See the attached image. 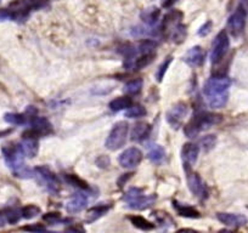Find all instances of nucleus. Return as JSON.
Segmentation results:
<instances>
[{"mask_svg":"<svg viewBox=\"0 0 248 233\" xmlns=\"http://www.w3.org/2000/svg\"><path fill=\"white\" fill-rule=\"evenodd\" d=\"M31 125H32V129L31 131L38 136V135H47L50 132H52V125L46 118H43V116H32L31 119Z\"/></svg>","mask_w":248,"mask_h":233,"instance_id":"nucleus-17","label":"nucleus"},{"mask_svg":"<svg viewBox=\"0 0 248 233\" xmlns=\"http://www.w3.org/2000/svg\"><path fill=\"white\" fill-rule=\"evenodd\" d=\"M123 201L128 204L130 209L134 210H145L150 208L152 204L156 202V196H144V191L138 187H132L125 192L123 197Z\"/></svg>","mask_w":248,"mask_h":233,"instance_id":"nucleus-4","label":"nucleus"},{"mask_svg":"<svg viewBox=\"0 0 248 233\" xmlns=\"http://www.w3.org/2000/svg\"><path fill=\"white\" fill-rule=\"evenodd\" d=\"M133 104V100L129 96H121L117 97V99L112 100L109 102V109L113 112H119V111H125L127 108H129Z\"/></svg>","mask_w":248,"mask_h":233,"instance_id":"nucleus-20","label":"nucleus"},{"mask_svg":"<svg viewBox=\"0 0 248 233\" xmlns=\"http://www.w3.org/2000/svg\"><path fill=\"white\" fill-rule=\"evenodd\" d=\"M189 187L190 191L201 201L208 198V189L199 174H189Z\"/></svg>","mask_w":248,"mask_h":233,"instance_id":"nucleus-10","label":"nucleus"},{"mask_svg":"<svg viewBox=\"0 0 248 233\" xmlns=\"http://www.w3.org/2000/svg\"><path fill=\"white\" fill-rule=\"evenodd\" d=\"M142 85H144V82H142V79H140V78L129 80V82L125 84V87H124V91L129 95H138L141 91Z\"/></svg>","mask_w":248,"mask_h":233,"instance_id":"nucleus-24","label":"nucleus"},{"mask_svg":"<svg viewBox=\"0 0 248 233\" xmlns=\"http://www.w3.org/2000/svg\"><path fill=\"white\" fill-rule=\"evenodd\" d=\"M158 16H159V10L156 8L145 10L144 13L141 14L142 21H145V22L150 26L155 25V23L157 22V20H158Z\"/></svg>","mask_w":248,"mask_h":233,"instance_id":"nucleus-26","label":"nucleus"},{"mask_svg":"<svg viewBox=\"0 0 248 233\" xmlns=\"http://www.w3.org/2000/svg\"><path fill=\"white\" fill-rule=\"evenodd\" d=\"M223 122V116L217 113H211V112H200L195 114L191 118L186 127L184 128V132L187 137H196L203 130L213 127V125L219 124Z\"/></svg>","mask_w":248,"mask_h":233,"instance_id":"nucleus-2","label":"nucleus"},{"mask_svg":"<svg viewBox=\"0 0 248 233\" xmlns=\"http://www.w3.org/2000/svg\"><path fill=\"white\" fill-rule=\"evenodd\" d=\"M34 171L39 174V176L44 180L49 192H51L54 194L59 193L60 189H61V185H60V181L56 177V175L49 168H46V166H38V168H35Z\"/></svg>","mask_w":248,"mask_h":233,"instance_id":"nucleus-9","label":"nucleus"},{"mask_svg":"<svg viewBox=\"0 0 248 233\" xmlns=\"http://www.w3.org/2000/svg\"><path fill=\"white\" fill-rule=\"evenodd\" d=\"M231 80L226 75H213L203 87V95L212 108H223L229 99Z\"/></svg>","mask_w":248,"mask_h":233,"instance_id":"nucleus-1","label":"nucleus"},{"mask_svg":"<svg viewBox=\"0 0 248 233\" xmlns=\"http://www.w3.org/2000/svg\"><path fill=\"white\" fill-rule=\"evenodd\" d=\"M22 230L33 231V232H43V231H45L46 228L39 225H34V226H25V227H22Z\"/></svg>","mask_w":248,"mask_h":233,"instance_id":"nucleus-37","label":"nucleus"},{"mask_svg":"<svg viewBox=\"0 0 248 233\" xmlns=\"http://www.w3.org/2000/svg\"><path fill=\"white\" fill-rule=\"evenodd\" d=\"M173 205L175 208V210L178 211L179 215L184 216V218H199L201 216L199 210H196L195 208L189 205H183V204L178 203V202L174 201Z\"/></svg>","mask_w":248,"mask_h":233,"instance_id":"nucleus-21","label":"nucleus"},{"mask_svg":"<svg viewBox=\"0 0 248 233\" xmlns=\"http://www.w3.org/2000/svg\"><path fill=\"white\" fill-rule=\"evenodd\" d=\"M88 204V197L82 192H77L73 194L72 198L66 204V211L70 214H77L84 210Z\"/></svg>","mask_w":248,"mask_h":233,"instance_id":"nucleus-16","label":"nucleus"},{"mask_svg":"<svg viewBox=\"0 0 248 233\" xmlns=\"http://www.w3.org/2000/svg\"><path fill=\"white\" fill-rule=\"evenodd\" d=\"M125 116L134 119V118H141V116H146V109L145 107L140 106V104H132L129 108L125 109Z\"/></svg>","mask_w":248,"mask_h":233,"instance_id":"nucleus-25","label":"nucleus"},{"mask_svg":"<svg viewBox=\"0 0 248 233\" xmlns=\"http://www.w3.org/2000/svg\"><path fill=\"white\" fill-rule=\"evenodd\" d=\"M21 214H22L23 218L31 220V218H34L39 215L40 208L39 206L34 205V204H30V205H26L21 209Z\"/></svg>","mask_w":248,"mask_h":233,"instance_id":"nucleus-28","label":"nucleus"},{"mask_svg":"<svg viewBox=\"0 0 248 233\" xmlns=\"http://www.w3.org/2000/svg\"><path fill=\"white\" fill-rule=\"evenodd\" d=\"M5 223H6L5 216H4V214H0V227L5 225Z\"/></svg>","mask_w":248,"mask_h":233,"instance_id":"nucleus-38","label":"nucleus"},{"mask_svg":"<svg viewBox=\"0 0 248 233\" xmlns=\"http://www.w3.org/2000/svg\"><path fill=\"white\" fill-rule=\"evenodd\" d=\"M142 160V152L137 147H130L125 149L123 153L119 156L118 161L121 166L124 169H134L141 163Z\"/></svg>","mask_w":248,"mask_h":233,"instance_id":"nucleus-8","label":"nucleus"},{"mask_svg":"<svg viewBox=\"0 0 248 233\" xmlns=\"http://www.w3.org/2000/svg\"><path fill=\"white\" fill-rule=\"evenodd\" d=\"M128 131H129V125L127 122L116 123L107 136L106 144H105L106 148L109 151H117L122 148L127 141Z\"/></svg>","mask_w":248,"mask_h":233,"instance_id":"nucleus-5","label":"nucleus"},{"mask_svg":"<svg viewBox=\"0 0 248 233\" xmlns=\"http://www.w3.org/2000/svg\"><path fill=\"white\" fill-rule=\"evenodd\" d=\"M4 216H5L6 218V222L14 225V223H16L21 218H22V214H21V210L11 209V210L6 211V213L4 214Z\"/></svg>","mask_w":248,"mask_h":233,"instance_id":"nucleus-30","label":"nucleus"},{"mask_svg":"<svg viewBox=\"0 0 248 233\" xmlns=\"http://www.w3.org/2000/svg\"><path fill=\"white\" fill-rule=\"evenodd\" d=\"M49 0H15L9 5V10L13 14V20H22L28 16L31 11L39 10L47 5Z\"/></svg>","mask_w":248,"mask_h":233,"instance_id":"nucleus-3","label":"nucleus"},{"mask_svg":"<svg viewBox=\"0 0 248 233\" xmlns=\"http://www.w3.org/2000/svg\"><path fill=\"white\" fill-rule=\"evenodd\" d=\"M6 20H13V14L9 9H0V22Z\"/></svg>","mask_w":248,"mask_h":233,"instance_id":"nucleus-35","label":"nucleus"},{"mask_svg":"<svg viewBox=\"0 0 248 233\" xmlns=\"http://www.w3.org/2000/svg\"><path fill=\"white\" fill-rule=\"evenodd\" d=\"M66 179H67L68 182H70V184H72L73 186H78V187H80V189H88V185L85 184L84 181H82L79 177L76 176V175H67V176H66Z\"/></svg>","mask_w":248,"mask_h":233,"instance_id":"nucleus-32","label":"nucleus"},{"mask_svg":"<svg viewBox=\"0 0 248 233\" xmlns=\"http://www.w3.org/2000/svg\"><path fill=\"white\" fill-rule=\"evenodd\" d=\"M230 46V40H229L228 33L225 30H221L216 38H214L213 45H212L211 51V62L212 65H217L224 58V56L228 52Z\"/></svg>","mask_w":248,"mask_h":233,"instance_id":"nucleus-6","label":"nucleus"},{"mask_svg":"<svg viewBox=\"0 0 248 233\" xmlns=\"http://www.w3.org/2000/svg\"><path fill=\"white\" fill-rule=\"evenodd\" d=\"M171 61H173V57L169 56V57H167V60L164 61V62L162 63L161 66H159L158 71H157V73H156V78H157V80H158V82H162V80H163L164 75H166L167 70H168V67L170 66Z\"/></svg>","mask_w":248,"mask_h":233,"instance_id":"nucleus-31","label":"nucleus"},{"mask_svg":"<svg viewBox=\"0 0 248 233\" xmlns=\"http://www.w3.org/2000/svg\"><path fill=\"white\" fill-rule=\"evenodd\" d=\"M109 210V205H96L94 208L89 209L85 214V222L88 223H92L94 221L99 220L100 218H102L104 215H106L107 211Z\"/></svg>","mask_w":248,"mask_h":233,"instance_id":"nucleus-19","label":"nucleus"},{"mask_svg":"<svg viewBox=\"0 0 248 233\" xmlns=\"http://www.w3.org/2000/svg\"><path fill=\"white\" fill-rule=\"evenodd\" d=\"M246 26V10L242 5L238 6L228 20V29L232 37H240Z\"/></svg>","mask_w":248,"mask_h":233,"instance_id":"nucleus-7","label":"nucleus"},{"mask_svg":"<svg viewBox=\"0 0 248 233\" xmlns=\"http://www.w3.org/2000/svg\"><path fill=\"white\" fill-rule=\"evenodd\" d=\"M199 153L200 148L197 145L191 144V142H187V144L184 145L183 148H181V158H183L186 170L196 163L197 158H199Z\"/></svg>","mask_w":248,"mask_h":233,"instance_id":"nucleus-12","label":"nucleus"},{"mask_svg":"<svg viewBox=\"0 0 248 233\" xmlns=\"http://www.w3.org/2000/svg\"><path fill=\"white\" fill-rule=\"evenodd\" d=\"M151 132V125L146 122H139L134 125L132 131V140L133 141H144L145 139H147Z\"/></svg>","mask_w":248,"mask_h":233,"instance_id":"nucleus-18","label":"nucleus"},{"mask_svg":"<svg viewBox=\"0 0 248 233\" xmlns=\"http://www.w3.org/2000/svg\"><path fill=\"white\" fill-rule=\"evenodd\" d=\"M186 114H187V106L185 103H178L167 113V120L171 127L179 128Z\"/></svg>","mask_w":248,"mask_h":233,"instance_id":"nucleus-13","label":"nucleus"},{"mask_svg":"<svg viewBox=\"0 0 248 233\" xmlns=\"http://www.w3.org/2000/svg\"><path fill=\"white\" fill-rule=\"evenodd\" d=\"M217 218L229 227H241L247 223V218L240 214H230V213H218Z\"/></svg>","mask_w":248,"mask_h":233,"instance_id":"nucleus-15","label":"nucleus"},{"mask_svg":"<svg viewBox=\"0 0 248 233\" xmlns=\"http://www.w3.org/2000/svg\"><path fill=\"white\" fill-rule=\"evenodd\" d=\"M245 1H248V0H245Z\"/></svg>","mask_w":248,"mask_h":233,"instance_id":"nucleus-39","label":"nucleus"},{"mask_svg":"<svg viewBox=\"0 0 248 233\" xmlns=\"http://www.w3.org/2000/svg\"><path fill=\"white\" fill-rule=\"evenodd\" d=\"M212 27H213V23H212L211 21H207V22L200 28L199 35H201V37H206V35H208L209 32H211Z\"/></svg>","mask_w":248,"mask_h":233,"instance_id":"nucleus-34","label":"nucleus"},{"mask_svg":"<svg viewBox=\"0 0 248 233\" xmlns=\"http://www.w3.org/2000/svg\"><path fill=\"white\" fill-rule=\"evenodd\" d=\"M4 119H5V122H8L9 124L13 125H22L27 123V116L18 113H6L5 116H4Z\"/></svg>","mask_w":248,"mask_h":233,"instance_id":"nucleus-27","label":"nucleus"},{"mask_svg":"<svg viewBox=\"0 0 248 233\" xmlns=\"http://www.w3.org/2000/svg\"><path fill=\"white\" fill-rule=\"evenodd\" d=\"M96 164L100 166V168H107L109 165V159L108 157L106 156H100L99 158L96 159Z\"/></svg>","mask_w":248,"mask_h":233,"instance_id":"nucleus-36","label":"nucleus"},{"mask_svg":"<svg viewBox=\"0 0 248 233\" xmlns=\"http://www.w3.org/2000/svg\"><path fill=\"white\" fill-rule=\"evenodd\" d=\"M21 151L25 154V157H28V158H34L38 154V149H39V146H38L37 137H35L34 134H32L31 131L26 132L23 135V140L21 144H18Z\"/></svg>","mask_w":248,"mask_h":233,"instance_id":"nucleus-11","label":"nucleus"},{"mask_svg":"<svg viewBox=\"0 0 248 233\" xmlns=\"http://www.w3.org/2000/svg\"><path fill=\"white\" fill-rule=\"evenodd\" d=\"M200 144H201L202 148H203L204 151L208 152V151H211L214 146H216L217 137L214 136V135H207V136H204L203 139L201 140V142H200Z\"/></svg>","mask_w":248,"mask_h":233,"instance_id":"nucleus-29","label":"nucleus"},{"mask_svg":"<svg viewBox=\"0 0 248 233\" xmlns=\"http://www.w3.org/2000/svg\"><path fill=\"white\" fill-rule=\"evenodd\" d=\"M164 157H166V151H164L163 147L159 146V145H155V146L150 149L149 159L152 163L159 164L163 160Z\"/></svg>","mask_w":248,"mask_h":233,"instance_id":"nucleus-23","label":"nucleus"},{"mask_svg":"<svg viewBox=\"0 0 248 233\" xmlns=\"http://www.w3.org/2000/svg\"><path fill=\"white\" fill-rule=\"evenodd\" d=\"M129 220L135 227H138L141 231H151L155 228V225L150 222L149 220L144 218L142 216H129Z\"/></svg>","mask_w":248,"mask_h":233,"instance_id":"nucleus-22","label":"nucleus"},{"mask_svg":"<svg viewBox=\"0 0 248 233\" xmlns=\"http://www.w3.org/2000/svg\"><path fill=\"white\" fill-rule=\"evenodd\" d=\"M60 218H61L60 213H47L45 214V215H43V220L46 223H49V225H54V223H56Z\"/></svg>","mask_w":248,"mask_h":233,"instance_id":"nucleus-33","label":"nucleus"},{"mask_svg":"<svg viewBox=\"0 0 248 233\" xmlns=\"http://www.w3.org/2000/svg\"><path fill=\"white\" fill-rule=\"evenodd\" d=\"M184 61L186 65H189L190 67H200L203 65L204 61V51L201 46H194L186 52L184 56Z\"/></svg>","mask_w":248,"mask_h":233,"instance_id":"nucleus-14","label":"nucleus"}]
</instances>
